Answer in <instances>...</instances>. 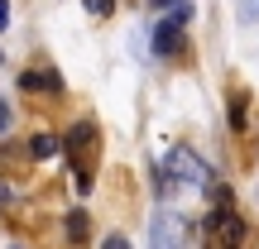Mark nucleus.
Here are the masks:
<instances>
[{"mask_svg":"<svg viewBox=\"0 0 259 249\" xmlns=\"http://www.w3.org/2000/svg\"><path fill=\"white\" fill-rule=\"evenodd\" d=\"M206 187H211V168L192 148H173L168 163L158 168V192H206Z\"/></svg>","mask_w":259,"mask_h":249,"instance_id":"obj_1","label":"nucleus"},{"mask_svg":"<svg viewBox=\"0 0 259 249\" xmlns=\"http://www.w3.org/2000/svg\"><path fill=\"white\" fill-rule=\"evenodd\" d=\"M63 148L72 158V177L82 192H92V154H96V125L92 120H77L72 129L63 134Z\"/></svg>","mask_w":259,"mask_h":249,"instance_id":"obj_2","label":"nucleus"},{"mask_svg":"<svg viewBox=\"0 0 259 249\" xmlns=\"http://www.w3.org/2000/svg\"><path fill=\"white\" fill-rule=\"evenodd\" d=\"M187 19H192V10H187V5H178L173 15H163V19H158L154 38H149L154 58H173V53H178V43H183V29H187Z\"/></svg>","mask_w":259,"mask_h":249,"instance_id":"obj_3","label":"nucleus"},{"mask_svg":"<svg viewBox=\"0 0 259 249\" xmlns=\"http://www.w3.org/2000/svg\"><path fill=\"white\" fill-rule=\"evenodd\" d=\"M211 230L221 235L226 244H240V240H245V221L231 211V192H221V206L211 211Z\"/></svg>","mask_w":259,"mask_h":249,"instance_id":"obj_4","label":"nucleus"},{"mask_svg":"<svg viewBox=\"0 0 259 249\" xmlns=\"http://www.w3.org/2000/svg\"><path fill=\"white\" fill-rule=\"evenodd\" d=\"M19 91H44V96H63V77L48 67H24L19 72Z\"/></svg>","mask_w":259,"mask_h":249,"instance_id":"obj_5","label":"nucleus"},{"mask_svg":"<svg viewBox=\"0 0 259 249\" xmlns=\"http://www.w3.org/2000/svg\"><path fill=\"white\" fill-rule=\"evenodd\" d=\"M183 235H187V225H173V211H158L149 240H154V244H173V240H183Z\"/></svg>","mask_w":259,"mask_h":249,"instance_id":"obj_6","label":"nucleus"},{"mask_svg":"<svg viewBox=\"0 0 259 249\" xmlns=\"http://www.w3.org/2000/svg\"><path fill=\"white\" fill-rule=\"evenodd\" d=\"M58 148H63V139H53V134H38L34 144H29V154H34V158H53Z\"/></svg>","mask_w":259,"mask_h":249,"instance_id":"obj_7","label":"nucleus"},{"mask_svg":"<svg viewBox=\"0 0 259 249\" xmlns=\"http://www.w3.org/2000/svg\"><path fill=\"white\" fill-rule=\"evenodd\" d=\"M67 235H72V240H87V216H82V211L67 216Z\"/></svg>","mask_w":259,"mask_h":249,"instance_id":"obj_8","label":"nucleus"},{"mask_svg":"<svg viewBox=\"0 0 259 249\" xmlns=\"http://www.w3.org/2000/svg\"><path fill=\"white\" fill-rule=\"evenodd\" d=\"M231 125L245 129V91H235V101H231Z\"/></svg>","mask_w":259,"mask_h":249,"instance_id":"obj_9","label":"nucleus"},{"mask_svg":"<svg viewBox=\"0 0 259 249\" xmlns=\"http://www.w3.org/2000/svg\"><path fill=\"white\" fill-rule=\"evenodd\" d=\"M240 5V19H259V0H235Z\"/></svg>","mask_w":259,"mask_h":249,"instance_id":"obj_10","label":"nucleus"},{"mask_svg":"<svg viewBox=\"0 0 259 249\" xmlns=\"http://www.w3.org/2000/svg\"><path fill=\"white\" fill-rule=\"evenodd\" d=\"M87 10H92V15H111L115 0H87Z\"/></svg>","mask_w":259,"mask_h":249,"instance_id":"obj_11","label":"nucleus"},{"mask_svg":"<svg viewBox=\"0 0 259 249\" xmlns=\"http://www.w3.org/2000/svg\"><path fill=\"white\" fill-rule=\"evenodd\" d=\"M5 129H10V106L0 101V134H5Z\"/></svg>","mask_w":259,"mask_h":249,"instance_id":"obj_12","label":"nucleus"},{"mask_svg":"<svg viewBox=\"0 0 259 249\" xmlns=\"http://www.w3.org/2000/svg\"><path fill=\"white\" fill-rule=\"evenodd\" d=\"M10 24V0H0V29Z\"/></svg>","mask_w":259,"mask_h":249,"instance_id":"obj_13","label":"nucleus"}]
</instances>
